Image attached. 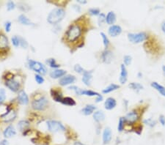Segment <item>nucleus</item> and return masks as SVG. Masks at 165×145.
<instances>
[{"label":"nucleus","mask_w":165,"mask_h":145,"mask_svg":"<svg viewBox=\"0 0 165 145\" xmlns=\"http://www.w3.org/2000/svg\"><path fill=\"white\" fill-rule=\"evenodd\" d=\"M122 32V28L119 25H112L108 29V33L111 37H115L120 35Z\"/></svg>","instance_id":"nucleus-13"},{"label":"nucleus","mask_w":165,"mask_h":145,"mask_svg":"<svg viewBox=\"0 0 165 145\" xmlns=\"http://www.w3.org/2000/svg\"><path fill=\"white\" fill-rule=\"evenodd\" d=\"M159 123L162 124V126H165V116L164 115L159 116Z\"/></svg>","instance_id":"nucleus-48"},{"label":"nucleus","mask_w":165,"mask_h":145,"mask_svg":"<svg viewBox=\"0 0 165 145\" xmlns=\"http://www.w3.org/2000/svg\"><path fill=\"white\" fill-rule=\"evenodd\" d=\"M46 63H47V64L49 65V67H51V68L58 69L60 67V65L57 63L55 59H53V58L47 59V60H46Z\"/></svg>","instance_id":"nucleus-31"},{"label":"nucleus","mask_w":165,"mask_h":145,"mask_svg":"<svg viewBox=\"0 0 165 145\" xmlns=\"http://www.w3.org/2000/svg\"><path fill=\"white\" fill-rule=\"evenodd\" d=\"M144 123L146 125H148V126H150L151 128H153L154 126L156 125V121L153 120L152 119H148V120H145L144 121Z\"/></svg>","instance_id":"nucleus-45"},{"label":"nucleus","mask_w":165,"mask_h":145,"mask_svg":"<svg viewBox=\"0 0 165 145\" xmlns=\"http://www.w3.org/2000/svg\"><path fill=\"white\" fill-rule=\"evenodd\" d=\"M29 126H30V123L28 120H21L18 123V128L21 131H25Z\"/></svg>","instance_id":"nucleus-28"},{"label":"nucleus","mask_w":165,"mask_h":145,"mask_svg":"<svg viewBox=\"0 0 165 145\" xmlns=\"http://www.w3.org/2000/svg\"><path fill=\"white\" fill-rule=\"evenodd\" d=\"M18 7L23 12H27L30 10V7L27 4L24 3V2H21V3L18 4Z\"/></svg>","instance_id":"nucleus-34"},{"label":"nucleus","mask_w":165,"mask_h":145,"mask_svg":"<svg viewBox=\"0 0 165 145\" xmlns=\"http://www.w3.org/2000/svg\"><path fill=\"white\" fill-rule=\"evenodd\" d=\"M49 106L47 97L41 96L39 98L35 99L32 102V107L35 111H44Z\"/></svg>","instance_id":"nucleus-4"},{"label":"nucleus","mask_w":165,"mask_h":145,"mask_svg":"<svg viewBox=\"0 0 165 145\" xmlns=\"http://www.w3.org/2000/svg\"><path fill=\"white\" fill-rule=\"evenodd\" d=\"M28 66L30 69L35 71L38 74L40 75H46L47 73V68L46 66L40 62L33 60V59H29L28 60Z\"/></svg>","instance_id":"nucleus-3"},{"label":"nucleus","mask_w":165,"mask_h":145,"mask_svg":"<svg viewBox=\"0 0 165 145\" xmlns=\"http://www.w3.org/2000/svg\"><path fill=\"white\" fill-rule=\"evenodd\" d=\"M76 81V77L73 75H65L60 79L59 83L61 86H67L74 83Z\"/></svg>","instance_id":"nucleus-11"},{"label":"nucleus","mask_w":165,"mask_h":145,"mask_svg":"<svg viewBox=\"0 0 165 145\" xmlns=\"http://www.w3.org/2000/svg\"><path fill=\"white\" fill-rule=\"evenodd\" d=\"M16 116H17L16 111L12 108L11 110H10L9 112H7L5 115L1 116L0 118L2 119L4 123H10V122L13 121L16 118Z\"/></svg>","instance_id":"nucleus-10"},{"label":"nucleus","mask_w":165,"mask_h":145,"mask_svg":"<svg viewBox=\"0 0 165 145\" xmlns=\"http://www.w3.org/2000/svg\"><path fill=\"white\" fill-rule=\"evenodd\" d=\"M18 101L19 103L22 104V105H27L29 103V97L27 95V93L24 90H20L18 94Z\"/></svg>","instance_id":"nucleus-16"},{"label":"nucleus","mask_w":165,"mask_h":145,"mask_svg":"<svg viewBox=\"0 0 165 145\" xmlns=\"http://www.w3.org/2000/svg\"><path fill=\"white\" fill-rule=\"evenodd\" d=\"M104 22H106V16L103 13H101L99 17V24L101 26Z\"/></svg>","instance_id":"nucleus-46"},{"label":"nucleus","mask_w":165,"mask_h":145,"mask_svg":"<svg viewBox=\"0 0 165 145\" xmlns=\"http://www.w3.org/2000/svg\"><path fill=\"white\" fill-rule=\"evenodd\" d=\"M128 80V71L127 69L125 67V65L124 64H122L120 65V76L119 81L121 84H124L126 83Z\"/></svg>","instance_id":"nucleus-17"},{"label":"nucleus","mask_w":165,"mask_h":145,"mask_svg":"<svg viewBox=\"0 0 165 145\" xmlns=\"http://www.w3.org/2000/svg\"><path fill=\"white\" fill-rule=\"evenodd\" d=\"M16 135V131L13 125H8L3 131V135L5 139H10Z\"/></svg>","instance_id":"nucleus-15"},{"label":"nucleus","mask_w":165,"mask_h":145,"mask_svg":"<svg viewBox=\"0 0 165 145\" xmlns=\"http://www.w3.org/2000/svg\"><path fill=\"white\" fill-rule=\"evenodd\" d=\"M112 139V133L111 128L106 127L103 130V135H102L103 144H109L111 142Z\"/></svg>","instance_id":"nucleus-9"},{"label":"nucleus","mask_w":165,"mask_h":145,"mask_svg":"<svg viewBox=\"0 0 165 145\" xmlns=\"http://www.w3.org/2000/svg\"><path fill=\"white\" fill-rule=\"evenodd\" d=\"M74 70L76 73H78V74H83L84 73V71H85V70H84V68H83L80 65H76L74 66Z\"/></svg>","instance_id":"nucleus-42"},{"label":"nucleus","mask_w":165,"mask_h":145,"mask_svg":"<svg viewBox=\"0 0 165 145\" xmlns=\"http://www.w3.org/2000/svg\"><path fill=\"white\" fill-rule=\"evenodd\" d=\"M116 21V15L113 11H110L106 16V22L110 25H114Z\"/></svg>","instance_id":"nucleus-24"},{"label":"nucleus","mask_w":165,"mask_h":145,"mask_svg":"<svg viewBox=\"0 0 165 145\" xmlns=\"http://www.w3.org/2000/svg\"><path fill=\"white\" fill-rule=\"evenodd\" d=\"M93 120L96 123H101L105 120V114L102 111H97L93 113Z\"/></svg>","instance_id":"nucleus-23"},{"label":"nucleus","mask_w":165,"mask_h":145,"mask_svg":"<svg viewBox=\"0 0 165 145\" xmlns=\"http://www.w3.org/2000/svg\"><path fill=\"white\" fill-rule=\"evenodd\" d=\"M68 89H70V90H73V91L75 92V93H76V95H81V90H82V89L77 87V86H71L68 87Z\"/></svg>","instance_id":"nucleus-40"},{"label":"nucleus","mask_w":165,"mask_h":145,"mask_svg":"<svg viewBox=\"0 0 165 145\" xmlns=\"http://www.w3.org/2000/svg\"><path fill=\"white\" fill-rule=\"evenodd\" d=\"M5 85L10 90H11L13 93H17V92H18L21 87V82H20V81H18V79L16 78V77H13V76L11 78H9L5 80Z\"/></svg>","instance_id":"nucleus-5"},{"label":"nucleus","mask_w":165,"mask_h":145,"mask_svg":"<svg viewBox=\"0 0 165 145\" xmlns=\"http://www.w3.org/2000/svg\"><path fill=\"white\" fill-rule=\"evenodd\" d=\"M66 74V70H62V69H55V70H52V71L50 73L49 75L51 78L57 79V78H61L62 77H63L64 76H65Z\"/></svg>","instance_id":"nucleus-18"},{"label":"nucleus","mask_w":165,"mask_h":145,"mask_svg":"<svg viewBox=\"0 0 165 145\" xmlns=\"http://www.w3.org/2000/svg\"><path fill=\"white\" fill-rule=\"evenodd\" d=\"M35 79L38 84H42L44 83V81H45L44 78L43 77V76L40 75V74H38L35 75Z\"/></svg>","instance_id":"nucleus-36"},{"label":"nucleus","mask_w":165,"mask_h":145,"mask_svg":"<svg viewBox=\"0 0 165 145\" xmlns=\"http://www.w3.org/2000/svg\"><path fill=\"white\" fill-rule=\"evenodd\" d=\"M51 95L52 96L53 99L56 102L61 103L63 99V96H62V93L59 91V90H56V89H51Z\"/></svg>","instance_id":"nucleus-22"},{"label":"nucleus","mask_w":165,"mask_h":145,"mask_svg":"<svg viewBox=\"0 0 165 145\" xmlns=\"http://www.w3.org/2000/svg\"><path fill=\"white\" fill-rule=\"evenodd\" d=\"M117 106V101L113 97H108L104 102V107L106 110H112Z\"/></svg>","instance_id":"nucleus-19"},{"label":"nucleus","mask_w":165,"mask_h":145,"mask_svg":"<svg viewBox=\"0 0 165 145\" xmlns=\"http://www.w3.org/2000/svg\"><path fill=\"white\" fill-rule=\"evenodd\" d=\"M65 16V10L62 7L54 8L48 15L47 21L51 24H57Z\"/></svg>","instance_id":"nucleus-2"},{"label":"nucleus","mask_w":165,"mask_h":145,"mask_svg":"<svg viewBox=\"0 0 165 145\" xmlns=\"http://www.w3.org/2000/svg\"><path fill=\"white\" fill-rule=\"evenodd\" d=\"M162 70H163V74L165 76V65H164L163 67H162Z\"/></svg>","instance_id":"nucleus-55"},{"label":"nucleus","mask_w":165,"mask_h":145,"mask_svg":"<svg viewBox=\"0 0 165 145\" xmlns=\"http://www.w3.org/2000/svg\"><path fill=\"white\" fill-rule=\"evenodd\" d=\"M11 26H12V24L10 21H8L5 23V29L7 32H10V29H11Z\"/></svg>","instance_id":"nucleus-47"},{"label":"nucleus","mask_w":165,"mask_h":145,"mask_svg":"<svg viewBox=\"0 0 165 145\" xmlns=\"http://www.w3.org/2000/svg\"><path fill=\"white\" fill-rule=\"evenodd\" d=\"M148 38V35L145 32H137V33H129L128 34V39L132 43H140L144 42Z\"/></svg>","instance_id":"nucleus-6"},{"label":"nucleus","mask_w":165,"mask_h":145,"mask_svg":"<svg viewBox=\"0 0 165 145\" xmlns=\"http://www.w3.org/2000/svg\"><path fill=\"white\" fill-rule=\"evenodd\" d=\"M96 110V107L92 104H88V105L85 106L84 108L81 110V112L85 116H89V115L93 114L94 111Z\"/></svg>","instance_id":"nucleus-20"},{"label":"nucleus","mask_w":165,"mask_h":145,"mask_svg":"<svg viewBox=\"0 0 165 145\" xmlns=\"http://www.w3.org/2000/svg\"><path fill=\"white\" fill-rule=\"evenodd\" d=\"M131 62H132V57L129 55H125L123 58V62H124V65L125 66H128V65H130L131 64Z\"/></svg>","instance_id":"nucleus-39"},{"label":"nucleus","mask_w":165,"mask_h":145,"mask_svg":"<svg viewBox=\"0 0 165 145\" xmlns=\"http://www.w3.org/2000/svg\"><path fill=\"white\" fill-rule=\"evenodd\" d=\"M81 95H86L90 96V97H92V96H99L100 94L96 92L92 91V90H81Z\"/></svg>","instance_id":"nucleus-32"},{"label":"nucleus","mask_w":165,"mask_h":145,"mask_svg":"<svg viewBox=\"0 0 165 145\" xmlns=\"http://www.w3.org/2000/svg\"><path fill=\"white\" fill-rule=\"evenodd\" d=\"M77 2H78V3L83 4V5H84V4L87 3V1H85V0H84V1H82V0H78V1H77Z\"/></svg>","instance_id":"nucleus-54"},{"label":"nucleus","mask_w":165,"mask_h":145,"mask_svg":"<svg viewBox=\"0 0 165 145\" xmlns=\"http://www.w3.org/2000/svg\"><path fill=\"white\" fill-rule=\"evenodd\" d=\"M101 36L102 40H103V45H104V47L106 48H107L109 46V45H110V40H109L107 36H106L103 32H101Z\"/></svg>","instance_id":"nucleus-35"},{"label":"nucleus","mask_w":165,"mask_h":145,"mask_svg":"<svg viewBox=\"0 0 165 145\" xmlns=\"http://www.w3.org/2000/svg\"><path fill=\"white\" fill-rule=\"evenodd\" d=\"M6 99V92L4 89H0V105L5 101Z\"/></svg>","instance_id":"nucleus-38"},{"label":"nucleus","mask_w":165,"mask_h":145,"mask_svg":"<svg viewBox=\"0 0 165 145\" xmlns=\"http://www.w3.org/2000/svg\"><path fill=\"white\" fill-rule=\"evenodd\" d=\"M120 88V86L118 84H111L109 85L108 86H106L105 89H103L102 90V93L103 94H107V93H112V92L114 91V90H117Z\"/></svg>","instance_id":"nucleus-27"},{"label":"nucleus","mask_w":165,"mask_h":145,"mask_svg":"<svg viewBox=\"0 0 165 145\" xmlns=\"http://www.w3.org/2000/svg\"><path fill=\"white\" fill-rule=\"evenodd\" d=\"M19 38H20V46L22 47L23 48H27L28 43H27V40L21 37H19Z\"/></svg>","instance_id":"nucleus-44"},{"label":"nucleus","mask_w":165,"mask_h":145,"mask_svg":"<svg viewBox=\"0 0 165 145\" xmlns=\"http://www.w3.org/2000/svg\"><path fill=\"white\" fill-rule=\"evenodd\" d=\"M113 57H114L113 53L110 50L106 49L104 51H103V53L101 54L102 60H103V62L104 63H106V64L111 63L112 61L113 60Z\"/></svg>","instance_id":"nucleus-14"},{"label":"nucleus","mask_w":165,"mask_h":145,"mask_svg":"<svg viewBox=\"0 0 165 145\" xmlns=\"http://www.w3.org/2000/svg\"><path fill=\"white\" fill-rule=\"evenodd\" d=\"M0 145H10V144H9V142L6 140V139H4V140L0 142Z\"/></svg>","instance_id":"nucleus-50"},{"label":"nucleus","mask_w":165,"mask_h":145,"mask_svg":"<svg viewBox=\"0 0 165 145\" xmlns=\"http://www.w3.org/2000/svg\"><path fill=\"white\" fill-rule=\"evenodd\" d=\"M102 101H103V96H102L101 95H99V96H97L96 99H95V102L100 103V102H101Z\"/></svg>","instance_id":"nucleus-49"},{"label":"nucleus","mask_w":165,"mask_h":145,"mask_svg":"<svg viewBox=\"0 0 165 145\" xmlns=\"http://www.w3.org/2000/svg\"><path fill=\"white\" fill-rule=\"evenodd\" d=\"M73 9H74L76 12H80V10H81V7H80L79 5H73Z\"/></svg>","instance_id":"nucleus-51"},{"label":"nucleus","mask_w":165,"mask_h":145,"mask_svg":"<svg viewBox=\"0 0 165 145\" xmlns=\"http://www.w3.org/2000/svg\"><path fill=\"white\" fill-rule=\"evenodd\" d=\"M48 130L51 132L56 133L59 131H65V127L59 121L57 120H49L47 122Z\"/></svg>","instance_id":"nucleus-7"},{"label":"nucleus","mask_w":165,"mask_h":145,"mask_svg":"<svg viewBox=\"0 0 165 145\" xmlns=\"http://www.w3.org/2000/svg\"><path fill=\"white\" fill-rule=\"evenodd\" d=\"M18 21L21 23V24H23V25L25 26L32 25V23L31 22L30 20L28 18H27L24 14L20 15V16H18Z\"/></svg>","instance_id":"nucleus-26"},{"label":"nucleus","mask_w":165,"mask_h":145,"mask_svg":"<svg viewBox=\"0 0 165 145\" xmlns=\"http://www.w3.org/2000/svg\"><path fill=\"white\" fill-rule=\"evenodd\" d=\"M162 30L163 33L165 35V21H164L162 24Z\"/></svg>","instance_id":"nucleus-52"},{"label":"nucleus","mask_w":165,"mask_h":145,"mask_svg":"<svg viewBox=\"0 0 165 145\" xmlns=\"http://www.w3.org/2000/svg\"><path fill=\"white\" fill-rule=\"evenodd\" d=\"M15 7H16V4L13 1H9V2L7 3V10L8 11H10V10H14Z\"/></svg>","instance_id":"nucleus-41"},{"label":"nucleus","mask_w":165,"mask_h":145,"mask_svg":"<svg viewBox=\"0 0 165 145\" xmlns=\"http://www.w3.org/2000/svg\"><path fill=\"white\" fill-rule=\"evenodd\" d=\"M11 40L12 43H13V45L15 47L20 46V38H19V36L18 37V36L15 35V36H13V37H12Z\"/></svg>","instance_id":"nucleus-37"},{"label":"nucleus","mask_w":165,"mask_h":145,"mask_svg":"<svg viewBox=\"0 0 165 145\" xmlns=\"http://www.w3.org/2000/svg\"><path fill=\"white\" fill-rule=\"evenodd\" d=\"M82 28L78 24H73L69 26L65 34V37L68 43H73L78 41L82 35Z\"/></svg>","instance_id":"nucleus-1"},{"label":"nucleus","mask_w":165,"mask_h":145,"mask_svg":"<svg viewBox=\"0 0 165 145\" xmlns=\"http://www.w3.org/2000/svg\"><path fill=\"white\" fill-rule=\"evenodd\" d=\"M125 121L124 117H120L118 122V130L119 132H122L124 129H125Z\"/></svg>","instance_id":"nucleus-33"},{"label":"nucleus","mask_w":165,"mask_h":145,"mask_svg":"<svg viewBox=\"0 0 165 145\" xmlns=\"http://www.w3.org/2000/svg\"><path fill=\"white\" fill-rule=\"evenodd\" d=\"M73 145H86V144H83V143H81V142L77 141V142H75Z\"/></svg>","instance_id":"nucleus-53"},{"label":"nucleus","mask_w":165,"mask_h":145,"mask_svg":"<svg viewBox=\"0 0 165 145\" xmlns=\"http://www.w3.org/2000/svg\"><path fill=\"white\" fill-rule=\"evenodd\" d=\"M89 13L92 16H99L101 14L99 8H90L89 10Z\"/></svg>","instance_id":"nucleus-43"},{"label":"nucleus","mask_w":165,"mask_h":145,"mask_svg":"<svg viewBox=\"0 0 165 145\" xmlns=\"http://www.w3.org/2000/svg\"><path fill=\"white\" fill-rule=\"evenodd\" d=\"M129 86L131 89H133V90L137 92V93H139L140 90L143 89V86L142 84H140V83H135V82H132V83L129 84Z\"/></svg>","instance_id":"nucleus-30"},{"label":"nucleus","mask_w":165,"mask_h":145,"mask_svg":"<svg viewBox=\"0 0 165 145\" xmlns=\"http://www.w3.org/2000/svg\"><path fill=\"white\" fill-rule=\"evenodd\" d=\"M151 86H152L153 89H156V91L159 92V93H160L162 96H164L165 97V87L164 86L159 84L157 83V82H155V81L151 83Z\"/></svg>","instance_id":"nucleus-25"},{"label":"nucleus","mask_w":165,"mask_h":145,"mask_svg":"<svg viewBox=\"0 0 165 145\" xmlns=\"http://www.w3.org/2000/svg\"><path fill=\"white\" fill-rule=\"evenodd\" d=\"M9 49V40L5 34L0 32V53Z\"/></svg>","instance_id":"nucleus-8"},{"label":"nucleus","mask_w":165,"mask_h":145,"mask_svg":"<svg viewBox=\"0 0 165 145\" xmlns=\"http://www.w3.org/2000/svg\"><path fill=\"white\" fill-rule=\"evenodd\" d=\"M61 103H62L63 105L69 106H73L76 105V101H75L72 97H63V99H62V101Z\"/></svg>","instance_id":"nucleus-29"},{"label":"nucleus","mask_w":165,"mask_h":145,"mask_svg":"<svg viewBox=\"0 0 165 145\" xmlns=\"http://www.w3.org/2000/svg\"><path fill=\"white\" fill-rule=\"evenodd\" d=\"M124 119H125V121L126 122V123H130V124H133V123H136V122L139 120V115L138 114H137V112H134V111H132V112H129L127 114L125 115Z\"/></svg>","instance_id":"nucleus-12"},{"label":"nucleus","mask_w":165,"mask_h":145,"mask_svg":"<svg viewBox=\"0 0 165 145\" xmlns=\"http://www.w3.org/2000/svg\"><path fill=\"white\" fill-rule=\"evenodd\" d=\"M92 78V71H84L82 77V81L83 83L86 85V86H90L91 85V80Z\"/></svg>","instance_id":"nucleus-21"}]
</instances>
